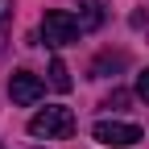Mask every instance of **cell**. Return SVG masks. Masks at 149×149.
<instances>
[{
	"mask_svg": "<svg viewBox=\"0 0 149 149\" xmlns=\"http://www.w3.org/2000/svg\"><path fill=\"white\" fill-rule=\"evenodd\" d=\"M29 133L33 137H46V141H62V137L74 133V112L62 108V104H50V108H42L29 120Z\"/></svg>",
	"mask_w": 149,
	"mask_h": 149,
	"instance_id": "obj_1",
	"label": "cell"
},
{
	"mask_svg": "<svg viewBox=\"0 0 149 149\" xmlns=\"http://www.w3.org/2000/svg\"><path fill=\"white\" fill-rule=\"evenodd\" d=\"M79 33H83L79 17H70L66 8H50L42 17V37H46V46H54V50H58V46H74Z\"/></svg>",
	"mask_w": 149,
	"mask_h": 149,
	"instance_id": "obj_2",
	"label": "cell"
},
{
	"mask_svg": "<svg viewBox=\"0 0 149 149\" xmlns=\"http://www.w3.org/2000/svg\"><path fill=\"white\" fill-rule=\"evenodd\" d=\"M91 137H95L100 145H112V149H128V145H137L145 133H141V124H124V120H95V124H91Z\"/></svg>",
	"mask_w": 149,
	"mask_h": 149,
	"instance_id": "obj_3",
	"label": "cell"
},
{
	"mask_svg": "<svg viewBox=\"0 0 149 149\" xmlns=\"http://www.w3.org/2000/svg\"><path fill=\"white\" fill-rule=\"evenodd\" d=\"M8 95H13V104L29 108V104H37V100L46 95V83L37 79L33 70H13V79H8Z\"/></svg>",
	"mask_w": 149,
	"mask_h": 149,
	"instance_id": "obj_4",
	"label": "cell"
},
{
	"mask_svg": "<svg viewBox=\"0 0 149 149\" xmlns=\"http://www.w3.org/2000/svg\"><path fill=\"white\" fill-rule=\"evenodd\" d=\"M124 62H128V54H120V50L112 54V50H108V54H100V58L91 62V79H108V74H116Z\"/></svg>",
	"mask_w": 149,
	"mask_h": 149,
	"instance_id": "obj_5",
	"label": "cell"
},
{
	"mask_svg": "<svg viewBox=\"0 0 149 149\" xmlns=\"http://www.w3.org/2000/svg\"><path fill=\"white\" fill-rule=\"evenodd\" d=\"M79 25L83 29H100L104 25V4L100 0H79Z\"/></svg>",
	"mask_w": 149,
	"mask_h": 149,
	"instance_id": "obj_6",
	"label": "cell"
},
{
	"mask_svg": "<svg viewBox=\"0 0 149 149\" xmlns=\"http://www.w3.org/2000/svg\"><path fill=\"white\" fill-rule=\"evenodd\" d=\"M50 87H54V91H62V95L74 87V79H70V70H66L62 58H54V62H50Z\"/></svg>",
	"mask_w": 149,
	"mask_h": 149,
	"instance_id": "obj_7",
	"label": "cell"
},
{
	"mask_svg": "<svg viewBox=\"0 0 149 149\" xmlns=\"http://www.w3.org/2000/svg\"><path fill=\"white\" fill-rule=\"evenodd\" d=\"M8 29H13V0H0V54L8 46Z\"/></svg>",
	"mask_w": 149,
	"mask_h": 149,
	"instance_id": "obj_8",
	"label": "cell"
},
{
	"mask_svg": "<svg viewBox=\"0 0 149 149\" xmlns=\"http://www.w3.org/2000/svg\"><path fill=\"white\" fill-rule=\"evenodd\" d=\"M128 100H133V95H128V91H112V95L104 100V108H124Z\"/></svg>",
	"mask_w": 149,
	"mask_h": 149,
	"instance_id": "obj_9",
	"label": "cell"
},
{
	"mask_svg": "<svg viewBox=\"0 0 149 149\" xmlns=\"http://www.w3.org/2000/svg\"><path fill=\"white\" fill-rule=\"evenodd\" d=\"M137 95H141V100L149 104V66H145V70L137 74Z\"/></svg>",
	"mask_w": 149,
	"mask_h": 149,
	"instance_id": "obj_10",
	"label": "cell"
}]
</instances>
